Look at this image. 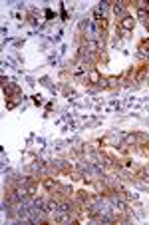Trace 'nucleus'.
I'll use <instances>...</instances> for the list:
<instances>
[{"label": "nucleus", "instance_id": "nucleus-1", "mask_svg": "<svg viewBox=\"0 0 149 225\" xmlns=\"http://www.w3.org/2000/svg\"><path fill=\"white\" fill-rule=\"evenodd\" d=\"M121 26H123L125 30H131V28H133V18H131V16H123V20H121Z\"/></svg>", "mask_w": 149, "mask_h": 225}, {"label": "nucleus", "instance_id": "nucleus-2", "mask_svg": "<svg viewBox=\"0 0 149 225\" xmlns=\"http://www.w3.org/2000/svg\"><path fill=\"white\" fill-rule=\"evenodd\" d=\"M135 142H139V144H149V135L147 134H135Z\"/></svg>", "mask_w": 149, "mask_h": 225}, {"label": "nucleus", "instance_id": "nucleus-3", "mask_svg": "<svg viewBox=\"0 0 149 225\" xmlns=\"http://www.w3.org/2000/svg\"><path fill=\"white\" fill-rule=\"evenodd\" d=\"M90 80H92V82H100V84L103 82V80L100 78V74H97V72H90Z\"/></svg>", "mask_w": 149, "mask_h": 225}, {"label": "nucleus", "instance_id": "nucleus-4", "mask_svg": "<svg viewBox=\"0 0 149 225\" xmlns=\"http://www.w3.org/2000/svg\"><path fill=\"white\" fill-rule=\"evenodd\" d=\"M137 14H139V18H141V20H143V22H147V18H149V14H147V12H145V10H139V12H137Z\"/></svg>", "mask_w": 149, "mask_h": 225}, {"label": "nucleus", "instance_id": "nucleus-5", "mask_svg": "<svg viewBox=\"0 0 149 225\" xmlns=\"http://www.w3.org/2000/svg\"><path fill=\"white\" fill-rule=\"evenodd\" d=\"M113 12H115V14H123V6H121V4H115Z\"/></svg>", "mask_w": 149, "mask_h": 225}, {"label": "nucleus", "instance_id": "nucleus-6", "mask_svg": "<svg viewBox=\"0 0 149 225\" xmlns=\"http://www.w3.org/2000/svg\"><path fill=\"white\" fill-rule=\"evenodd\" d=\"M125 142H127V144H135V135H133V134L125 135Z\"/></svg>", "mask_w": 149, "mask_h": 225}]
</instances>
